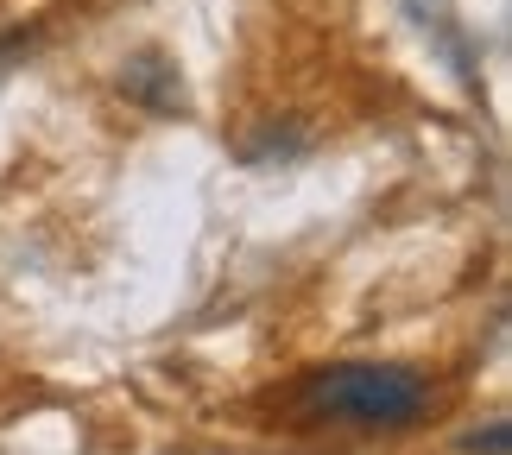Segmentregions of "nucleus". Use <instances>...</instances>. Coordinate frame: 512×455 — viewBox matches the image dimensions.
<instances>
[{"mask_svg":"<svg viewBox=\"0 0 512 455\" xmlns=\"http://www.w3.org/2000/svg\"><path fill=\"white\" fill-rule=\"evenodd\" d=\"M304 418H336L361 430H405L430 411V380L418 367H392V361H348L329 367L317 380L298 386Z\"/></svg>","mask_w":512,"mask_h":455,"instance_id":"obj_1","label":"nucleus"}]
</instances>
